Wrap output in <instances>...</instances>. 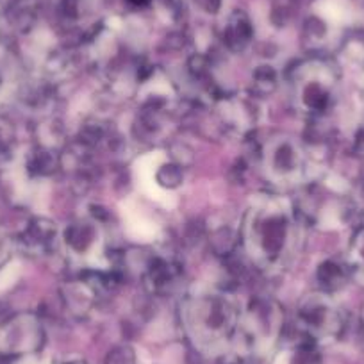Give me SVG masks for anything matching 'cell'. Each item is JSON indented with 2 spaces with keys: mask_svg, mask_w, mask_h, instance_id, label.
Wrapping results in <instances>:
<instances>
[{
  "mask_svg": "<svg viewBox=\"0 0 364 364\" xmlns=\"http://www.w3.org/2000/svg\"><path fill=\"white\" fill-rule=\"evenodd\" d=\"M296 240V222L282 200H262L252 208L245 222V245L261 264L281 262Z\"/></svg>",
  "mask_w": 364,
  "mask_h": 364,
  "instance_id": "cell-1",
  "label": "cell"
},
{
  "mask_svg": "<svg viewBox=\"0 0 364 364\" xmlns=\"http://www.w3.org/2000/svg\"><path fill=\"white\" fill-rule=\"evenodd\" d=\"M240 320L236 304L223 295L195 296L184 306V323L202 348H216L230 341Z\"/></svg>",
  "mask_w": 364,
  "mask_h": 364,
  "instance_id": "cell-2",
  "label": "cell"
},
{
  "mask_svg": "<svg viewBox=\"0 0 364 364\" xmlns=\"http://www.w3.org/2000/svg\"><path fill=\"white\" fill-rule=\"evenodd\" d=\"M300 332L314 341L334 339L345 328V318L334 300L325 293H313L300 302L296 311Z\"/></svg>",
  "mask_w": 364,
  "mask_h": 364,
  "instance_id": "cell-3",
  "label": "cell"
},
{
  "mask_svg": "<svg viewBox=\"0 0 364 364\" xmlns=\"http://www.w3.org/2000/svg\"><path fill=\"white\" fill-rule=\"evenodd\" d=\"M295 84L300 104L309 113H325L328 109L332 100L334 75L327 65L309 63L299 70Z\"/></svg>",
  "mask_w": 364,
  "mask_h": 364,
  "instance_id": "cell-4",
  "label": "cell"
},
{
  "mask_svg": "<svg viewBox=\"0 0 364 364\" xmlns=\"http://www.w3.org/2000/svg\"><path fill=\"white\" fill-rule=\"evenodd\" d=\"M284 313L277 302L257 299L250 304L243 318V328L252 346L272 345L282 332Z\"/></svg>",
  "mask_w": 364,
  "mask_h": 364,
  "instance_id": "cell-5",
  "label": "cell"
},
{
  "mask_svg": "<svg viewBox=\"0 0 364 364\" xmlns=\"http://www.w3.org/2000/svg\"><path fill=\"white\" fill-rule=\"evenodd\" d=\"M43 327L33 314H18L0 327V353L23 355L33 353L43 345Z\"/></svg>",
  "mask_w": 364,
  "mask_h": 364,
  "instance_id": "cell-6",
  "label": "cell"
},
{
  "mask_svg": "<svg viewBox=\"0 0 364 364\" xmlns=\"http://www.w3.org/2000/svg\"><path fill=\"white\" fill-rule=\"evenodd\" d=\"M264 164L268 173L279 181H293L304 170V154L295 141L288 138L273 139L266 145Z\"/></svg>",
  "mask_w": 364,
  "mask_h": 364,
  "instance_id": "cell-7",
  "label": "cell"
},
{
  "mask_svg": "<svg viewBox=\"0 0 364 364\" xmlns=\"http://www.w3.org/2000/svg\"><path fill=\"white\" fill-rule=\"evenodd\" d=\"M99 241V229L93 222L79 220L66 227L65 230V243L73 254L86 255L97 247Z\"/></svg>",
  "mask_w": 364,
  "mask_h": 364,
  "instance_id": "cell-8",
  "label": "cell"
},
{
  "mask_svg": "<svg viewBox=\"0 0 364 364\" xmlns=\"http://www.w3.org/2000/svg\"><path fill=\"white\" fill-rule=\"evenodd\" d=\"M275 364H320L318 343L300 332L299 341H293L284 352H281Z\"/></svg>",
  "mask_w": 364,
  "mask_h": 364,
  "instance_id": "cell-9",
  "label": "cell"
},
{
  "mask_svg": "<svg viewBox=\"0 0 364 364\" xmlns=\"http://www.w3.org/2000/svg\"><path fill=\"white\" fill-rule=\"evenodd\" d=\"M175 277H177V268L173 262L166 261V259L154 257L146 266V281L157 291L173 284Z\"/></svg>",
  "mask_w": 364,
  "mask_h": 364,
  "instance_id": "cell-10",
  "label": "cell"
},
{
  "mask_svg": "<svg viewBox=\"0 0 364 364\" xmlns=\"http://www.w3.org/2000/svg\"><path fill=\"white\" fill-rule=\"evenodd\" d=\"M54 236L55 227L52 225L50 222H47V220H34L29 225V229L26 230V234H23V237H26L23 241H26L29 247L43 248L50 243Z\"/></svg>",
  "mask_w": 364,
  "mask_h": 364,
  "instance_id": "cell-11",
  "label": "cell"
},
{
  "mask_svg": "<svg viewBox=\"0 0 364 364\" xmlns=\"http://www.w3.org/2000/svg\"><path fill=\"white\" fill-rule=\"evenodd\" d=\"M318 281L323 286L325 289H338L345 284L346 281V273L343 269V266H339L338 262L334 261H325L321 262L320 268H318Z\"/></svg>",
  "mask_w": 364,
  "mask_h": 364,
  "instance_id": "cell-12",
  "label": "cell"
},
{
  "mask_svg": "<svg viewBox=\"0 0 364 364\" xmlns=\"http://www.w3.org/2000/svg\"><path fill=\"white\" fill-rule=\"evenodd\" d=\"M156 182L159 186L166 188V190H175L184 182V171H182V164L178 163H166L159 166L156 171Z\"/></svg>",
  "mask_w": 364,
  "mask_h": 364,
  "instance_id": "cell-13",
  "label": "cell"
},
{
  "mask_svg": "<svg viewBox=\"0 0 364 364\" xmlns=\"http://www.w3.org/2000/svg\"><path fill=\"white\" fill-rule=\"evenodd\" d=\"M29 170L36 175H48L55 170V159L52 157V152L40 149L31 156Z\"/></svg>",
  "mask_w": 364,
  "mask_h": 364,
  "instance_id": "cell-14",
  "label": "cell"
},
{
  "mask_svg": "<svg viewBox=\"0 0 364 364\" xmlns=\"http://www.w3.org/2000/svg\"><path fill=\"white\" fill-rule=\"evenodd\" d=\"M277 84V73L273 70V66H259L254 73V86L259 93L266 95L272 93L273 87Z\"/></svg>",
  "mask_w": 364,
  "mask_h": 364,
  "instance_id": "cell-15",
  "label": "cell"
},
{
  "mask_svg": "<svg viewBox=\"0 0 364 364\" xmlns=\"http://www.w3.org/2000/svg\"><path fill=\"white\" fill-rule=\"evenodd\" d=\"M106 364H138L134 350L129 345H120L111 350L106 357Z\"/></svg>",
  "mask_w": 364,
  "mask_h": 364,
  "instance_id": "cell-16",
  "label": "cell"
},
{
  "mask_svg": "<svg viewBox=\"0 0 364 364\" xmlns=\"http://www.w3.org/2000/svg\"><path fill=\"white\" fill-rule=\"evenodd\" d=\"M15 145V131L13 125L6 120H0V156H6Z\"/></svg>",
  "mask_w": 364,
  "mask_h": 364,
  "instance_id": "cell-17",
  "label": "cell"
},
{
  "mask_svg": "<svg viewBox=\"0 0 364 364\" xmlns=\"http://www.w3.org/2000/svg\"><path fill=\"white\" fill-rule=\"evenodd\" d=\"M352 259H353V266L357 272L364 273V227L355 234L352 241Z\"/></svg>",
  "mask_w": 364,
  "mask_h": 364,
  "instance_id": "cell-18",
  "label": "cell"
},
{
  "mask_svg": "<svg viewBox=\"0 0 364 364\" xmlns=\"http://www.w3.org/2000/svg\"><path fill=\"white\" fill-rule=\"evenodd\" d=\"M227 364H255L252 359H243V357H240V359H234V360H229Z\"/></svg>",
  "mask_w": 364,
  "mask_h": 364,
  "instance_id": "cell-19",
  "label": "cell"
},
{
  "mask_svg": "<svg viewBox=\"0 0 364 364\" xmlns=\"http://www.w3.org/2000/svg\"><path fill=\"white\" fill-rule=\"evenodd\" d=\"M61 364H86V363L80 359H75V360H65V363H61Z\"/></svg>",
  "mask_w": 364,
  "mask_h": 364,
  "instance_id": "cell-20",
  "label": "cell"
},
{
  "mask_svg": "<svg viewBox=\"0 0 364 364\" xmlns=\"http://www.w3.org/2000/svg\"><path fill=\"white\" fill-rule=\"evenodd\" d=\"M132 4H136V6H141V4H145L146 0H131Z\"/></svg>",
  "mask_w": 364,
  "mask_h": 364,
  "instance_id": "cell-21",
  "label": "cell"
}]
</instances>
